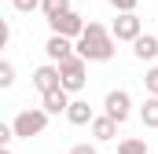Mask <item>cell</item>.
Returning <instances> with one entry per match:
<instances>
[{
    "mask_svg": "<svg viewBox=\"0 0 158 154\" xmlns=\"http://www.w3.org/2000/svg\"><path fill=\"white\" fill-rule=\"evenodd\" d=\"M114 44H118V40L110 37V30H107L103 22H85L74 51H77L85 63H107V59H114Z\"/></svg>",
    "mask_w": 158,
    "mask_h": 154,
    "instance_id": "cell-1",
    "label": "cell"
},
{
    "mask_svg": "<svg viewBox=\"0 0 158 154\" xmlns=\"http://www.w3.org/2000/svg\"><path fill=\"white\" fill-rule=\"evenodd\" d=\"M59 66V84L66 88V92H81L85 84H88V63L81 59L77 51L74 55H66L63 63H55Z\"/></svg>",
    "mask_w": 158,
    "mask_h": 154,
    "instance_id": "cell-2",
    "label": "cell"
},
{
    "mask_svg": "<svg viewBox=\"0 0 158 154\" xmlns=\"http://www.w3.org/2000/svg\"><path fill=\"white\" fill-rule=\"evenodd\" d=\"M48 128V110L40 107V110H19V117L11 121V132L19 136V140H30V136H40Z\"/></svg>",
    "mask_w": 158,
    "mask_h": 154,
    "instance_id": "cell-3",
    "label": "cell"
},
{
    "mask_svg": "<svg viewBox=\"0 0 158 154\" xmlns=\"http://www.w3.org/2000/svg\"><path fill=\"white\" fill-rule=\"evenodd\" d=\"M48 26H52V33H59V37H70V40H77L81 37V30H85V18H81L77 11H59V15H52L48 18Z\"/></svg>",
    "mask_w": 158,
    "mask_h": 154,
    "instance_id": "cell-4",
    "label": "cell"
},
{
    "mask_svg": "<svg viewBox=\"0 0 158 154\" xmlns=\"http://www.w3.org/2000/svg\"><path fill=\"white\" fill-rule=\"evenodd\" d=\"M103 114L114 117V121H129V114H132V95L125 92V88H114V92H107V99H103Z\"/></svg>",
    "mask_w": 158,
    "mask_h": 154,
    "instance_id": "cell-5",
    "label": "cell"
},
{
    "mask_svg": "<svg viewBox=\"0 0 158 154\" xmlns=\"http://www.w3.org/2000/svg\"><path fill=\"white\" fill-rule=\"evenodd\" d=\"M140 33H143L140 15H136V11H118V18H114V26H110V37L114 40H136Z\"/></svg>",
    "mask_w": 158,
    "mask_h": 154,
    "instance_id": "cell-6",
    "label": "cell"
},
{
    "mask_svg": "<svg viewBox=\"0 0 158 154\" xmlns=\"http://www.w3.org/2000/svg\"><path fill=\"white\" fill-rule=\"evenodd\" d=\"M33 88H37L40 95H44V92H52V88H63V84H59V66H55V63L37 66V70H33Z\"/></svg>",
    "mask_w": 158,
    "mask_h": 154,
    "instance_id": "cell-7",
    "label": "cell"
},
{
    "mask_svg": "<svg viewBox=\"0 0 158 154\" xmlns=\"http://www.w3.org/2000/svg\"><path fill=\"white\" fill-rule=\"evenodd\" d=\"M66 103H70V92L66 88H52V92L40 95V107L48 110V117L52 114H66Z\"/></svg>",
    "mask_w": 158,
    "mask_h": 154,
    "instance_id": "cell-8",
    "label": "cell"
},
{
    "mask_svg": "<svg viewBox=\"0 0 158 154\" xmlns=\"http://www.w3.org/2000/svg\"><path fill=\"white\" fill-rule=\"evenodd\" d=\"M44 51H48V59H52V63H63L66 55H74V40L52 33V37H48V44H44Z\"/></svg>",
    "mask_w": 158,
    "mask_h": 154,
    "instance_id": "cell-9",
    "label": "cell"
},
{
    "mask_svg": "<svg viewBox=\"0 0 158 154\" xmlns=\"http://www.w3.org/2000/svg\"><path fill=\"white\" fill-rule=\"evenodd\" d=\"M132 55L140 59V63H151L158 55V37H151V33H140V37L132 40Z\"/></svg>",
    "mask_w": 158,
    "mask_h": 154,
    "instance_id": "cell-10",
    "label": "cell"
},
{
    "mask_svg": "<svg viewBox=\"0 0 158 154\" xmlns=\"http://www.w3.org/2000/svg\"><path fill=\"white\" fill-rule=\"evenodd\" d=\"M88 125H92V136H96L99 143H107V140H114V136H118V121H114V117H107V114L92 117Z\"/></svg>",
    "mask_w": 158,
    "mask_h": 154,
    "instance_id": "cell-11",
    "label": "cell"
},
{
    "mask_svg": "<svg viewBox=\"0 0 158 154\" xmlns=\"http://www.w3.org/2000/svg\"><path fill=\"white\" fill-rule=\"evenodd\" d=\"M92 107H88V103H85V99H70V103H66V121H70V125H88V121H92Z\"/></svg>",
    "mask_w": 158,
    "mask_h": 154,
    "instance_id": "cell-12",
    "label": "cell"
},
{
    "mask_svg": "<svg viewBox=\"0 0 158 154\" xmlns=\"http://www.w3.org/2000/svg\"><path fill=\"white\" fill-rule=\"evenodd\" d=\"M140 121L143 128H158V95H147V103L140 107Z\"/></svg>",
    "mask_w": 158,
    "mask_h": 154,
    "instance_id": "cell-13",
    "label": "cell"
},
{
    "mask_svg": "<svg viewBox=\"0 0 158 154\" xmlns=\"http://www.w3.org/2000/svg\"><path fill=\"white\" fill-rule=\"evenodd\" d=\"M118 154H147V143L136 140V136H129V140H121V143H118Z\"/></svg>",
    "mask_w": 158,
    "mask_h": 154,
    "instance_id": "cell-14",
    "label": "cell"
},
{
    "mask_svg": "<svg viewBox=\"0 0 158 154\" xmlns=\"http://www.w3.org/2000/svg\"><path fill=\"white\" fill-rule=\"evenodd\" d=\"M66 7H70V0H40V15L44 18H52V15H59Z\"/></svg>",
    "mask_w": 158,
    "mask_h": 154,
    "instance_id": "cell-15",
    "label": "cell"
},
{
    "mask_svg": "<svg viewBox=\"0 0 158 154\" xmlns=\"http://www.w3.org/2000/svg\"><path fill=\"white\" fill-rule=\"evenodd\" d=\"M11 84H15V66L0 59V88H11Z\"/></svg>",
    "mask_w": 158,
    "mask_h": 154,
    "instance_id": "cell-16",
    "label": "cell"
},
{
    "mask_svg": "<svg viewBox=\"0 0 158 154\" xmlns=\"http://www.w3.org/2000/svg\"><path fill=\"white\" fill-rule=\"evenodd\" d=\"M143 88H147V95H158V66H151V70H147V77H143Z\"/></svg>",
    "mask_w": 158,
    "mask_h": 154,
    "instance_id": "cell-17",
    "label": "cell"
},
{
    "mask_svg": "<svg viewBox=\"0 0 158 154\" xmlns=\"http://www.w3.org/2000/svg\"><path fill=\"white\" fill-rule=\"evenodd\" d=\"M11 4H15V11H22V15H30V11L40 7V0H11Z\"/></svg>",
    "mask_w": 158,
    "mask_h": 154,
    "instance_id": "cell-18",
    "label": "cell"
},
{
    "mask_svg": "<svg viewBox=\"0 0 158 154\" xmlns=\"http://www.w3.org/2000/svg\"><path fill=\"white\" fill-rule=\"evenodd\" d=\"M107 4H110L114 11H136V4H140V0H107Z\"/></svg>",
    "mask_w": 158,
    "mask_h": 154,
    "instance_id": "cell-19",
    "label": "cell"
},
{
    "mask_svg": "<svg viewBox=\"0 0 158 154\" xmlns=\"http://www.w3.org/2000/svg\"><path fill=\"white\" fill-rule=\"evenodd\" d=\"M7 40H11V26H7V18H0V51L7 48Z\"/></svg>",
    "mask_w": 158,
    "mask_h": 154,
    "instance_id": "cell-20",
    "label": "cell"
},
{
    "mask_svg": "<svg viewBox=\"0 0 158 154\" xmlns=\"http://www.w3.org/2000/svg\"><path fill=\"white\" fill-rule=\"evenodd\" d=\"M11 140H15V132H11V125H4V121H0V147H7Z\"/></svg>",
    "mask_w": 158,
    "mask_h": 154,
    "instance_id": "cell-21",
    "label": "cell"
},
{
    "mask_svg": "<svg viewBox=\"0 0 158 154\" xmlns=\"http://www.w3.org/2000/svg\"><path fill=\"white\" fill-rule=\"evenodd\" d=\"M70 154H96L92 143H77V147H70Z\"/></svg>",
    "mask_w": 158,
    "mask_h": 154,
    "instance_id": "cell-22",
    "label": "cell"
},
{
    "mask_svg": "<svg viewBox=\"0 0 158 154\" xmlns=\"http://www.w3.org/2000/svg\"><path fill=\"white\" fill-rule=\"evenodd\" d=\"M0 154H11V151H7V147H0Z\"/></svg>",
    "mask_w": 158,
    "mask_h": 154,
    "instance_id": "cell-23",
    "label": "cell"
}]
</instances>
